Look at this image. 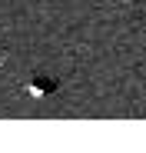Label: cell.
I'll return each instance as SVG.
<instances>
[{
  "mask_svg": "<svg viewBox=\"0 0 146 153\" xmlns=\"http://www.w3.org/2000/svg\"><path fill=\"white\" fill-rule=\"evenodd\" d=\"M57 80H50V76H30L27 80V90L33 93V97H50V93H57Z\"/></svg>",
  "mask_w": 146,
  "mask_h": 153,
  "instance_id": "6da1fadb",
  "label": "cell"
}]
</instances>
